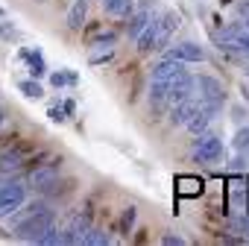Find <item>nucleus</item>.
<instances>
[{
  "label": "nucleus",
  "mask_w": 249,
  "mask_h": 246,
  "mask_svg": "<svg viewBox=\"0 0 249 246\" xmlns=\"http://www.w3.org/2000/svg\"><path fill=\"white\" fill-rule=\"evenodd\" d=\"M56 226V217H53V208H44V211H30L24 214L21 220H15V237L18 240H27V243H38V237Z\"/></svg>",
  "instance_id": "f257e3e1"
},
{
  "label": "nucleus",
  "mask_w": 249,
  "mask_h": 246,
  "mask_svg": "<svg viewBox=\"0 0 249 246\" xmlns=\"http://www.w3.org/2000/svg\"><path fill=\"white\" fill-rule=\"evenodd\" d=\"M27 202V185L18 179L0 182V217H12Z\"/></svg>",
  "instance_id": "f03ea898"
},
{
  "label": "nucleus",
  "mask_w": 249,
  "mask_h": 246,
  "mask_svg": "<svg viewBox=\"0 0 249 246\" xmlns=\"http://www.w3.org/2000/svg\"><path fill=\"white\" fill-rule=\"evenodd\" d=\"M194 88L199 91V103H211V105H223L226 103V91H223V82L217 76L199 73V76H194Z\"/></svg>",
  "instance_id": "7ed1b4c3"
},
{
  "label": "nucleus",
  "mask_w": 249,
  "mask_h": 246,
  "mask_svg": "<svg viewBox=\"0 0 249 246\" xmlns=\"http://www.w3.org/2000/svg\"><path fill=\"white\" fill-rule=\"evenodd\" d=\"M223 158V141L217 135H199V141L194 144V161L199 164H214Z\"/></svg>",
  "instance_id": "20e7f679"
},
{
  "label": "nucleus",
  "mask_w": 249,
  "mask_h": 246,
  "mask_svg": "<svg viewBox=\"0 0 249 246\" xmlns=\"http://www.w3.org/2000/svg\"><path fill=\"white\" fill-rule=\"evenodd\" d=\"M27 161H30V150L21 147V144H15V147H9V150L0 153V173H3V176L18 173V170L27 167Z\"/></svg>",
  "instance_id": "39448f33"
},
{
  "label": "nucleus",
  "mask_w": 249,
  "mask_h": 246,
  "mask_svg": "<svg viewBox=\"0 0 249 246\" xmlns=\"http://www.w3.org/2000/svg\"><path fill=\"white\" fill-rule=\"evenodd\" d=\"M164 56L182 62V65H188V62H202V59H205V50H202L196 41H179V44H167V47H164Z\"/></svg>",
  "instance_id": "423d86ee"
},
{
  "label": "nucleus",
  "mask_w": 249,
  "mask_h": 246,
  "mask_svg": "<svg viewBox=\"0 0 249 246\" xmlns=\"http://www.w3.org/2000/svg\"><path fill=\"white\" fill-rule=\"evenodd\" d=\"M179 21H182L179 12H164L161 18L156 15V50H164V47L170 44V38H173Z\"/></svg>",
  "instance_id": "0eeeda50"
},
{
  "label": "nucleus",
  "mask_w": 249,
  "mask_h": 246,
  "mask_svg": "<svg viewBox=\"0 0 249 246\" xmlns=\"http://www.w3.org/2000/svg\"><path fill=\"white\" fill-rule=\"evenodd\" d=\"M59 170H62V158H53V161H47V164H41V167H36L30 173V185L38 188V191H44L50 182L59 179Z\"/></svg>",
  "instance_id": "6e6552de"
},
{
  "label": "nucleus",
  "mask_w": 249,
  "mask_h": 246,
  "mask_svg": "<svg viewBox=\"0 0 249 246\" xmlns=\"http://www.w3.org/2000/svg\"><path fill=\"white\" fill-rule=\"evenodd\" d=\"M88 228H91V217L88 214H73L71 223L62 228V243H82Z\"/></svg>",
  "instance_id": "1a4fd4ad"
},
{
  "label": "nucleus",
  "mask_w": 249,
  "mask_h": 246,
  "mask_svg": "<svg viewBox=\"0 0 249 246\" xmlns=\"http://www.w3.org/2000/svg\"><path fill=\"white\" fill-rule=\"evenodd\" d=\"M153 18H156V12L150 9V3H141V6H138V9H132V15H129L126 35H129V38H135V35H138V33H141L150 21H153Z\"/></svg>",
  "instance_id": "9d476101"
},
{
  "label": "nucleus",
  "mask_w": 249,
  "mask_h": 246,
  "mask_svg": "<svg viewBox=\"0 0 249 246\" xmlns=\"http://www.w3.org/2000/svg\"><path fill=\"white\" fill-rule=\"evenodd\" d=\"M196 108H199V100H194V97H188V100L170 105V123H173V126H185V123L194 117Z\"/></svg>",
  "instance_id": "9b49d317"
},
{
  "label": "nucleus",
  "mask_w": 249,
  "mask_h": 246,
  "mask_svg": "<svg viewBox=\"0 0 249 246\" xmlns=\"http://www.w3.org/2000/svg\"><path fill=\"white\" fill-rule=\"evenodd\" d=\"M85 18H88V0H73V6L68 9V30L79 33L85 27Z\"/></svg>",
  "instance_id": "f8f14e48"
},
{
  "label": "nucleus",
  "mask_w": 249,
  "mask_h": 246,
  "mask_svg": "<svg viewBox=\"0 0 249 246\" xmlns=\"http://www.w3.org/2000/svg\"><path fill=\"white\" fill-rule=\"evenodd\" d=\"M179 73H185V68H182V62H176V59H161L156 68H153V79H173V76H179Z\"/></svg>",
  "instance_id": "ddd939ff"
},
{
  "label": "nucleus",
  "mask_w": 249,
  "mask_h": 246,
  "mask_svg": "<svg viewBox=\"0 0 249 246\" xmlns=\"http://www.w3.org/2000/svg\"><path fill=\"white\" fill-rule=\"evenodd\" d=\"M135 9V0H103V12L111 18H129Z\"/></svg>",
  "instance_id": "4468645a"
},
{
  "label": "nucleus",
  "mask_w": 249,
  "mask_h": 246,
  "mask_svg": "<svg viewBox=\"0 0 249 246\" xmlns=\"http://www.w3.org/2000/svg\"><path fill=\"white\" fill-rule=\"evenodd\" d=\"M135 41H138V53H141V56H147V53L156 50V18L135 35Z\"/></svg>",
  "instance_id": "2eb2a0df"
},
{
  "label": "nucleus",
  "mask_w": 249,
  "mask_h": 246,
  "mask_svg": "<svg viewBox=\"0 0 249 246\" xmlns=\"http://www.w3.org/2000/svg\"><path fill=\"white\" fill-rule=\"evenodd\" d=\"M21 59L30 65V73H33L36 79H38V76H44V70H47V68H44V56H41L38 50H21Z\"/></svg>",
  "instance_id": "dca6fc26"
},
{
  "label": "nucleus",
  "mask_w": 249,
  "mask_h": 246,
  "mask_svg": "<svg viewBox=\"0 0 249 246\" xmlns=\"http://www.w3.org/2000/svg\"><path fill=\"white\" fill-rule=\"evenodd\" d=\"M18 91H21L27 100H41V97H44V88H41V82H38L36 76L21 79V82H18Z\"/></svg>",
  "instance_id": "f3484780"
},
{
  "label": "nucleus",
  "mask_w": 249,
  "mask_h": 246,
  "mask_svg": "<svg viewBox=\"0 0 249 246\" xmlns=\"http://www.w3.org/2000/svg\"><path fill=\"white\" fill-rule=\"evenodd\" d=\"M176 191H179L182 196H196V193H202V179H196V176H182L179 185H176Z\"/></svg>",
  "instance_id": "a211bd4d"
},
{
  "label": "nucleus",
  "mask_w": 249,
  "mask_h": 246,
  "mask_svg": "<svg viewBox=\"0 0 249 246\" xmlns=\"http://www.w3.org/2000/svg\"><path fill=\"white\" fill-rule=\"evenodd\" d=\"M108 240H111V237H108L103 228H94V226H91V228L85 231V237H82V243H85V246H106Z\"/></svg>",
  "instance_id": "6ab92c4d"
},
{
  "label": "nucleus",
  "mask_w": 249,
  "mask_h": 246,
  "mask_svg": "<svg viewBox=\"0 0 249 246\" xmlns=\"http://www.w3.org/2000/svg\"><path fill=\"white\" fill-rule=\"evenodd\" d=\"M234 150H237V153H249V126H243V129L234 135Z\"/></svg>",
  "instance_id": "aec40b11"
},
{
  "label": "nucleus",
  "mask_w": 249,
  "mask_h": 246,
  "mask_svg": "<svg viewBox=\"0 0 249 246\" xmlns=\"http://www.w3.org/2000/svg\"><path fill=\"white\" fill-rule=\"evenodd\" d=\"M132 223H135V208H126V211H123V217H120V231H123V234H129Z\"/></svg>",
  "instance_id": "412c9836"
},
{
  "label": "nucleus",
  "mask_w": 249,
  "mask_h": 246,
  "mask_svg": "<svg viewBox=\"0 0 249 246\" xmlns=\"http://www.w3.org/2000/svg\"><path fill=\"white\" fill-rule=\"evenodd\" d=\"M50 82H53V88H65L68 82H76V76H73V73H62V70H59V73H53V76H50Z\"/></svg>",
  "instance_id": "4be33fe9"
},
{
  "label": "nucleus",
  "mask_w": 249,
  "mask_h": 246,
  "mask_svg": "<svg viewBox=\"0 0 249 246\" xmlns=\"http://www.w3.org/2000/svg\"><path fill=\"white\" fill-rule=\"evenodd\" d=\"M161 243H164V246H185V237H179V234H164Z\"/></svg>",
  "instance_id": "5701e85b"
},
{
  "label": "nucleus",
  "mask_w": 249,
  "mask_h": 246,
  "mask_svg": "<svg viewBox=\"0 0 249 246\" xmlns=\"http://www.w3.org/2000/svg\"><path fill=\"white\" fill-rule=\"evenodd\" d=\"M114 38H117L114 33H106V35H100L94 44H97V47H111V44H114Z\"/></svg>",
  "instance_id": "b1692460"
},
{
  "label": "nucleus",
  "mask_w": 249,
  "mask_h": 246,
  "mask_svg": "<svg viewBox=\"0 0 249 246\" xmlns=\"http://www.w3.org/2000/svg\"><path fill=\"white\" fill-rule=\"evenodd\" d=\"M234 228H240V234H246V237H249V217L237 220V223H234Z\"/></svg>",
  "instance_id": "393cba45"
},
{
  "label": "nucleus",
  "mask_w": 249,
  "mask_h": 246,
  "mask_svg": "<svg viewBox=\"0 0 249 246\" xmlns=\"http://www.w3.org/2000/svg\"><path fill=\"white\" fill-rule=\"evenodd\" d=\"M47 114H50V120H65V114H62V108H59V105H50V111H47Z\"/></svg>",
  "instance_id": "a878e982"
},
{
  "label": "nucleus",
  "mask_w": 249,
  "mask_h": 246,
  "mask_svg": "<svg viewBox=\"0 0 249 246\" xmlns=\"http://www.w3.org/2000/svg\"><path fill=\"white\" fill-rule=\"evenodd\" d=\"M73 108H76V105H73V100H65V103H62V111H68V114H73Z\"/></svg>",
  "instance_id": "bb28decb"
},
{
  "label": "nucleus",
  "mask_w": 249,
  "mask_h": 246,
  "mask_svg": "<svg viewBox=\"0 0 249 246\" xmlns=\"http://www.w3.org/2000/svg\"><path fill=\"white\" fill-rule=\"evenodd\" d=\"M240 12L246 15V30H249V3H240Z\"/></svg>",
  "instance_id": "cd10ccee"
},
{
  "label": "nucleus",
  "mask_w": 249,
  "mask_h": 246,
  "mask_svg": "<svg viewBox=\"0 0 249 246\" xmlns=\"http://www.w3.org/2000/svg\"><path fill=\"white\" fill-rule=\"evenodd\" d=\"M0 123H3V108H0Z\"/></svg>",
  "instance_id": "c85d7f7f"
},
{
  "label": "nucleus",
  "mask_w": 249,
  "mask_h": 246,
  "mask_svg": "<svg viewBox=\"0 0 249 246\" xmlns=\"http://www.w3.org/2000/svg\"><path fill=\"white\" fill-rule=\"evenodd\" d=\"M0 18H3V9H0Z\"/></svg>",
  "instance_id": "c756f323"
},
{
  "label": "nucleus",
  "mask_w": 249,
  "mask_h": 246,
  "mask_svg": "<svg viewBox=\"0 0 249 246\" xmlns=\"http://www.w3.org/2000/svg\"><path fill=\"white\" fill-rule=\"evenodd\" d=\"M36 3H44V0H36Z\"/></svg>",
  "instance_id": "7c9ffc66"
},
{
  "label": "nucleus",
  "mask_w": 249,
  "mask_h": 246,
  "mask_svg": "<svg viewBox=\"0 0 249 246\" xmlns=\"http://www.w3.org/2000/svg\"><path fill=\"white\" fill-rule=\"evenodd\" d=\"M246 76H249V68H246Z\"/></svg>",
  "instance_id": "2f4dec72"
},
{
  "label": "nucleus",
  "mask_w": 249,
  "mask_h": 246,
  "mask_svg": "<svg viewBox=\"0 0 249 246\" xmlns=\"http://www.w3.org/2000/svg\"><path fill=\"white\" fill-rule=\"evenodd\" d=\"M0 234H6V231H0Z\"/></svg>",
  "instance_id": "473e14b6"
}]
</instances>
